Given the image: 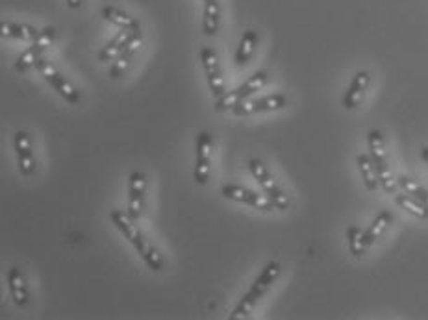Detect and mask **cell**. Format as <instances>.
Returning a JSON list of instances; mask_svg holds the SVG:
<instances>
[{"label": "cell", "instance_id": "cell-1", "mask_svg": "<svg viewBox=\"0 0 428 320\" xmlns=\"http://www.w3.org/2000/svg\"><path fill=\"white\" fill-rule=\"evenodd\" d=\"M110 221L113 222L117 230L124 235V239H128V242L136 248V252L141 256V259L147 263V267L150 268V270L159 272V270L164 268V257H162V254L145 239V235H143L138 226H136V221L130 219L127 211L111 210Z\"/></svg>", "mask_w": 428, "mask_h": 320}, {"label": "cell", "instance_id": "cell-2", "mask_svg": "<svg viewBox=\"0 0 428 320\" xmlns=\"http://www.w3.org/2000/svg\"><path fill=\"white\" fill-rule=\"evenodd\" d=\"M282 274V265L278 261H269L262 268V272L256 276V279L252 282V285L249 287V291L241 296V300L238 302V305L234 307L232 320H243L249 319L250 313L254 311V307L258 305V302L264 298L265 294L269 293V289L276 284V279L280 278Z\"/></svg>", "mask_w": 428, "mask_h": 320}, {"label": "cell", "instance_id": "cell-3", "mask_svg": "<svg viewBox=\"0 0 428 320\" xmlns=\"http://www.w3.org/2000/svg\"><path fill=\"white\" fill-rule=\"evenodd\" d=\"M249 170L250 174H252V178L259 184V187L264 189L265 196L273 202V205H275L276 210L278 211L290 210L291 205L290 196L284 193V189L278 185V182H276V178L273 176V173H271L269 168H267V165H265L262 159L258 158L250 159Z\"/></svg>", "mask_w": 428, "mask_h": 320}, {"label": "cell", "instance_id": "cell-4", "mask_svg": "<svg viewBox=\"0 0 428 320\" xmlns=\"http://www.w3.org/2000/svg\"><path fill=\"white\" fill-rule=\"evenodd\" d=\"M367 147H369V156L373 159L378 173V180H380V187L386 193L393 194L397 189V182L393 178L392 168H390V161L386 156V147H384V137H382L380 130H369L367 133Z\"/></svg>", "mask_w": 428, "mask_h": 320}, {"label": "cell", "instance_id": "cell-5", "mask_svg": "<svg viewBox=\"0 0 428 320\" xmlns=\"http://www.w3.org/2000/svg\"><path fill=\"white\" fill-rule=\"evenodd\" d=\"M267 82H269L267 71H258V73H254L249 80H245L239 87H236V89L232 91H227L224 95L215 99L213 108H215L217 111H232L234 106H238L241 100L250 99V96L256 95L258 91L264 89Z\"/></svg>", "mask_w": 428, "mask_h": 320}, {"label": "cell", "instance_id": "cell-6", "mask_svg": "<svg viewBox=\"0 0 428 320\" xmlns=\"http://www.w3.org/2000/svg\"><path fill=\"white\" fill-rule=\"evenodd\" d=\"M36 71L41 74L43 80H45V82H47V84L50 85V87H52V89L65 100V102H69V104H78L80 91L76 89V87L71 84L69 80L65 78L64 74L59 73L58 68L54 67L48 59H45V58L39 59V61L36 64Z\"/></svg>", "mask_w": 428, "mask_h": 320}, {"label": "cell", "instance_id": "cell-7", "mask_svg": "<svg viewBox=\"0 0 428 320\" xmlns=\"http://www.w3.org/2000/svg\"><path fill=\"white\" fill-rule=\"evenodd\" d=\"M212 156L213 136L206 130L199 131L195 137V168H193V180H195V184H208L210 173H212Z\"/></svg>", "mask_w": 428, "mask_h": 320}, {"label": "cell", "instance_id": "cell-8", "mask_svg": "<svg viewBox=\"0 0 428 320\" xmlns=\"http://www.w3.org/2000/svg\"><path fill=\"white\" fill-rule=\"evenodd\" d=\"M58 37V30L54 27H45L41 30V36L37 37L36 41L24 50V52L17 58L15 71L17 73H27L30 67H36V64L43 58V54L47 52L48 48L52 47V43Z\"/></svg>", "mask_w": 428, "mask_h": 320}, {"label": "cell", "instance_id": "cell-9", "mask_svg": "<svg viewBox=\"0 0 428 320\" xmlns=\"http://www.w3.org/2000/svg\"><path fill=\"white\" fill-rule=\"evenodd\" d=\"M290 106V99L284 93H275V95L262 96V99H245L238 106H234L232 113L236 117H249L256 113H269V111L284 110Z\"/></svg>", "mask_w": 428, "mask_h": 320}, {"label": "cell", "instance_id": "cell-10", "mask_svg": "<svg viewBox=\"0 0 428 320\" xmlns=\"http://www.w3.org/2000/svg\"><path fill=\"white\" fill-rule=\"evenodd\" d=\"M221 194L227 200H232V202H239V204L250 205L254 210L259 211H273L276 210L273 202H271L265 194H258L256 191L249 189V187H243V185L238 184H224L221 187Z\"/></svg>", "mask_w": 428, "mask_h": 320}, {"label": "cell", "instance_id": "cell-11", "mask_svg": "<svg viewBox=\"0 0 428 320\" xmlns=\"http://www.w3.org/2000/svg\"><path fill=\"white\" fill-rule=\"evenodd\" d=\"M201 64L206 73L208 87L212 91L213 99H219L227 93V85H224V76H222V67L219 61V56L213 48L202 47L201 48Z\"/></svg>", "mask_w": 428, "mask_h": 320}, {"label": "cell", "instance_id": "cell-12", "mask_svg": "<svg viewBox=\"0 0 428 320\" xmlns=\"http://www.w3.org/2000/svg\"><path fill=\"white\" fill-rule=\"evenodd\" d=\"M147 174L141 170H134L128 178V205L127 213L132 221H139L145 210V198H147Z\"/></svg>", "mask_w": 428, "mask_h": 320}, {"label": "cell", "instance_id": "cell-13", "mask_svg": "<svg viewBox=\"0 0 428 320\" xmlns=\"http://www.w3.org/2000/svg\"><path fill=\"white\" fill-rule=\"evenodd\" d=\"M13 148H15L17 156V168L24 178H30L36 173V156H34L32 137L28 136V131L19 130L13 136Z\"/></svg>", "mask_w": 428, "mask_h": 320}, {"label": "cell", "instance_id": "cell-14", "mask_svg": "<svg viewBox=\"0 0 428 320\" xmlns=\"http://www.w3.org/2000/svg\"><path fill=\"white\" fill-rule=\"evenodd\" d=\"M141 43H143V32H141V27H138L132 32L130 39H128L124 50L117 56V59L110 67V73H108L110 74V78H113V80L121 78L122 74H124V71H127V68L130 67V64H132V58L136 56V52L139 50V47H141Z\"/></svg>", "mask_w": 428, "mask_h": 320}, {"label": "cell", "instance_id": "cell-15", "mask_svg": "<svg viewBox=\"0 0 428 320\" xmlns=\"http://www.w3.org/2000/svg\"><path fill=\"white\" fill-rule=\"evenodd\" d=\"M371 74L367 71H359L355 74V78L350 80V85L347 87L343 95V108L345 110H356L359 104L364 102L365 93L369 89Z\"/></svg>", "mask_w": 428, "mask_h": 320}, {"label": "cell", "instance_id": "cell-16", "mask_svg": "<svg viewBox=\"0 0 428 320\" xmlns=\"http://www.w3.org/2000/svg\"><path fill=\"white\" fill-rule=\"evenodd\" d=\"M6 282H8V289L13 302L17 307H27L30 304V289H28L27 276L19 267H11L6 274Z\"/></svg>", "mask_w": 428, "mask_h": 320}, {"label": "cell", "instance_id": "cell-17", "mask_svg": "<svg viewBox=\"0 0 428 320\" xmlns=\"http://www.w3.org/2000/svg\"><path fill=\"white\" fill-rule=\"evenodd\" d=\"M134 30H136V28H121V32L117 34V36L113 37L110 43H108L106 47H102L101 52L97 54L99 61H102V64L115 61L117 56H119V54L124 50V47H127L128 39H130V36H132Z\"/></svg>", "mask_w": 428, "mask_h": 320}, {"label": "cell", "instance_id": "cell-18", "mask_svg": "<svg viewBox=\"0 0 428 320\" xmlns=\"http://www.w3.org/2000/svg\"><path fill=\"white\" fill-rule=\"evenodd\" d=\"M258 43L259 36L256 30H247V32H243L241 39H239L238 48H236V56H234V61H236L238 67H245V65L249 64L250 58H252L254 52H256Z\"/></svg>", "mask_w": 428, "mask_h": 320}, {"label": "cell", "instance_id": "cell-19", "mask_svg": "<svg viewBox=\"0 0 428 320\" xmlns=\"http://www.w3.org/2000/svg\"><path fill=\"white\" fill-rule=\"evenodd\" d=\"M221 27V4L219 0H206L204 2V15H202V34L213 37Z\"/></svg>", "mask_w": 428, "mask_h": 320}, {"label": "cell", "instance_id": "cell-20", "mask_svg": "<svg viewBox=\"0 0 428 320\" xmlns=\"http://www.w3.org/2000/svg\"><path fill=\"white\" fill-rule=\"evenodd\" d=\"M392 222H393V215L390 213V211H382V213H378L375 221L371 222L369 228L364 231L365 248L373 247V245H375V242L378 241L382 235H384V231L390 228V224H392Z\"/></svg>", "mask_w": 428, "mask_h": 320}, {"label": "cell", "instance_id": "cell-21", "mask_svg": "<svg viewBox=\"0 0 428 320\" xmlns=\"http://www.w3.org/2000/svg\"><path fill=\"white\" fill-rule=\"evenodd\" d=\"M0 32L4 37L11 39H21V41H36L41 36V30L30 27V24H19V22H2Z\"/></svg>", "mask_w": 428, "mask_h": 320}, {"label": "cell", "instance_id": "cell-22", "mask_svg": "<svg viewBox=\"0 0 428 320\" xmlns=\"http://www.w3.org/2000/svg\"><path fill=\"white\" fill-rule=\"evenodd\" d=\"M358 163L359 174H362V180H364V185L367 191H376L380 187V180H378V173H376V167L373 159H371L369 154H359L356 158Z\"/></svg>", "mask_w": 428, "mask_h": 320}, {"label": "cell", "instance_id": "cell-23", "mask_svg": "<svg viewBox=\"0 0 428 320\" xmlns=\"http://www.w3.org/2000/svg\"><path fill=\"white\" fill-rule=\"evenodd\" d=\"M102 17L108 22L115 24L119 28H138L139 22L136 21V17H132L128 11L117 8V6H104L102 8Z\"/></svg>", "mask_w": 428, "mask_h": 320}, {"label": "cell", "instance_id": "cell-24", "mask_svg": "<svg viewBox=\"0 0 428 320\" xmlns=\"http://www.w3.org/2000/svg\"><path fill=\"white\" fill-rule=\"evenodd\" d=\"M395 204L399 205L401 210L408 211V213L415 217V219H419V221H428V208L423 202H419L418 198H413L412 194H395Z\"/></svg>", "mask_w": 428, "mask_h": 320}, {"label": "cell", "instance_id": "cell-25", "mask_svg": "<svg viewBox=\"0 0 428 320\" xmlns=\"http://www.w3.org/2000/svg\"><path fill=\"white\" fill-rule=\"evenodd\" d=\"M397 184H399V187H401L404 193L412 194L413 198H418L419 202H423L428 208V189L425 185H421L413 178H408V176H399Z\"/></svg>", "mask_w": 428, "mask_h": 320}, {"label": "cell", "instance_id": "cell-26", "mask_svg": "<svg viewBox=\"0 0 428 320\" xmlns=\"http://www.w3.org/2000/svg\"><path fill=\"white\" fill-rule=\"evenodd\" d=\"M347 242H349V250L355 257H364L367 248L364 245V230L358 226H349L347 228Z\"/></svg>", "mask_w": 428, "mask_h": 320}, {"label": "cell", "instance_id": "cell-27", "mask_svg": "<svg viewBox=\"0 0 428 320\" xmlns=\"http://www.w3.org/2000/svg\"><path fill=\"white\" fill-rule=\"evenodd\" d=\"M82 2H84V0H67V6L73 8V10H78L80 6H82Z\"/></svg>", "mask_w": 428, "mask_h": 320}, {"label": "cell", "instance_id": "cell-28", "mask_svg": "<svg viewBox=\"0 0 428 320\" xmlns=\"http://www.w3.org/2000/svg\"><path fill=\"white\" fill-rule=\"evenodd\" d=\"M421 158H423V161L428 165V147L421 148Z\"/></svg>", "mask_w": 428, "mask_h": 320}, {"label": "cell", "instance_id": "cell-29", "mask_svg": "<svg viewBox=\"0 0 428 320\" xmlns=\"http://www.w3.org/2000/svg\"><path fill=\"white\" fill-rule=\"evenodd\" d=\"M202 2H206V0H202Z\"/></svg>", "mask_w": 428, "mask_h": 320}]
</instances>
